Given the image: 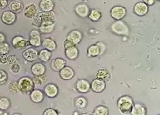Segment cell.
<instances>
[{
    "label": "cell",
    "mask_w": 160,
    "mask_h": 115,
    "mask_svg": "<svg viewBox=\"0 0 160 115\" xmlns=\"http://www.w3.org/2000/svg\"><path fill=\"white\" fill-rule=\"evenodd\" d=\"M90 10L89 7L87 4L83 3L78 4L74 7L75 13L76 15L82 18L88 17Z\"/></svg>",
    "instance_id": "cell-8"
},
{
    "label": "cell",
    "mask_w": 160,
    "mask_h": 115,
    "mask_svg": "<svg viewBox=\"0 0 160 115\" xmlns=\"http://www.w3.org/2000/svg\"><path fill=\"white\" fill-rule=\"evenodd\" d=\"M65 55L68 59L75 60L78 57L79 51L77 46H73L65 50Z\"/></svg>",
    "instance_id": "cell-22"
},
{
    "label": "cell",
    "mask_w": 160,
    "mask_h": 115,
    "mask_svg": "<svg viewBox=\"0 0 160 115\" xmlns=\"http://www.w3.org/2000/svg\"><path fill=\"white\" fill-rule=\"evenodd\" d=\"M158 1H160V0H158Z\"/></svg>",
    "instance_id": "cell-50"
},
{
    "label": "cell",
    "mask_w": 160,
    "mask_h": 115,
    "mask_svg": "<svg viewBox=\"0 0 160 115\" xmlns=\"http://www.w3.org/2000/svg\"><path fill=\"white\" fill-rule=\"evenodd\" d=\"M22 56L26 60L33 62L38 59V53L37 50L34 48H28L23 52Z\"/></svg>",
    "instance_id": "cell-14"
},
{
    "label": "cell",
    "mask_w": 160,
    "mask_h": 115,
    "mask_svg": "<svg viewBox=\"0 0 160 115\" xmlns=\"http://www.w3.org/2000/svg\"><path fill=\"white\" fill-rule=\"evenodd\" d=\"M62 44H63V47H64L65 50L68 49V48H70V47H72V46H75L74 44H73L71 41H69L67 38H65V40L64 41Z\"/></svg>",
    "instance_id": "cell-41"
},
{
    "label": "cell",
    "mask_w": 160,
    "mask_h": 115,
    "mask_svg": "<svg viewBox=\"0 0 160 115\" xmlns=\"http://www.w3.org/2000/svg\"><path fill=\"white\" fill-rule=\"evenodd\" d=\"M59 75L63 80H71L74 76L75 71L72 68L69 66H65L59 71Z\"/></svg>",
    "instance_id": "cell-19"
},
{
    "label": "cell",
    "mask_w": 160,
    "mask_h": 115,
    "mask_svg": "<svg viewBox=\"0 0 160 115\" xmlns=\"http://www.w3.org/2000/svg\"><path fill=\"white\" fill-rule=\"evenodd\" d=\"M10 47L7 42L0 43V55H7L9 53Z\"/></svg>",
    "instance_id": "cell-36"
},
{
    "label": "cell",
    "mask_w": 160,
    "mask_h": 115,
    "mask_svg": "<svg viewBox=\"0 0 160 115\" xmlns=\"http://www.w3.org/2000/svg\"><path fill=\"white\" fill-rule=\"evenodd\" d=\"M11 106V102L7 97L0 98V110L5 111L8 109Z\"/></svg>",
    "instance_id": "cell-33"
},
{
    "label": "cell",
    "mask_w": 160,
    "mask_h": 115,
    "mask_svg": "<svg viewBox=\"0 0 160 115\" xmlns=\"http://www.w3.org/2000/svg\"><path fill=\"white\" fill-rule=\"evenodd\" d=\"M30 99L34 103H40L43 101L44 98L43 92L40 89H33L29 93Z\"/></svg>",
    "instance_id": "cell-21"
},
{
    "label": "cell",
    "mask_w": 160,
    "mask_h": 115,
    "mask_svg": "<svg viewBox=\"0 0 160 115\" xmlns=\"http://www.w3.org/2000/svg\"><path fill=\"white\" fill-rule=\"evenodd\" d=\"M11 43L13 47L16 49H25L31 46L28 40L20 36H17L13 37Z\"/></svg>",
    "instance_id": "cell-6"
},
{
    "label": "cell",
    "mask_w": 160,
    "mask_h": 115,
    "mask_svg": "<svg viewBox=\"0 0 160 115\" xmlns=\"http://www.w3.org/2000/svg\"><path fill=\"white\" fill-rule=\"evenodd\" d=\"M8 63L11 65V64H13L14 62H16L17 59L15 57V55H10L8 58Z\"/></svg>",
    "instance_id": "cell-44"
},
{
    "label": "cell",
    "mask_w": 160,
    "mask_h": 115,
    "mask_svg": "<svg viewBox=\"0 0 160 115\" xmlns=\"http://www.w3.org/2000/svg\"><path fill=\"white\" fill-rule=\"evenodd\" d=\"M133 104V101L131 97L127 95L120 98L117 102L119 111L124 115H130Z\"/></svg>",
    "instance_id": "cell-2"
},
{
    "label": "cell",
    "mask_w": 160,
    "mask_h": 115,
    "mask_svg": "<svg viewBox=\"0 0 160 115\" xmlns=\"http://www.w3.org/2000/svg\"><path fill=\"white\" fill-rule=\"evenodd\" d=\"M20 93L29 94L34 89L35 84L32 79L28 76L22 77L18 81Z\"/></svg>",
    "instance_id": "cell-4"
},
{
    "label": "cell",
    "mask_w": 160,
    "mask_h": 115,
    "mask_svg": "<svg viewBox=\"0 0 160 115\" xmlns=\"http://www.w3.org/2000/svg\"><path fill=\"white\" fill-rule=\"evenodd\" d=\"M39 7L42 11L50 12L55 8V3L53 0H41Z\"/></svg>",
    "instance_id": "cell-24"
},
{
    "label": "cell",
    "mask_w": 160,
    "mask_h": 115,
    "mask_svg": "<svg viewBox=\"0 0 160 115\" xmlns=\"http://www.w3.org/2000/svg\"><path fill=\"white\" fill-rule=\"evenodd\" d=\"M91 115L90 113H81V114H80V115Z\"/></svg>",
    "instance_id": "cell-47"
},
{
    "label": "cell",
    "mask_w": 160,
    "mask_h": 115,
    "mask_svg": "<svg viewBox=\"0 0 160 115\" xmlns=\"http://www.w3.org/2000/svg\"><path fill=\"white\" fill-rule=\"evenodd\" d=\"M76 88L78 91L81 93H87L90 89V83L85 79H80L77 81Z\"/></svg>",
    "instance_id": "cell-16"
},
{
    "label": "cell",
    "mask_w": 160,
    "mask_h": 115,
    "mask_svg": "<svg viewBox=\"0 0 160 115\" xmlns=\"http://www.w3.org/2000/svg\"><path fill=\"white\" fill-rule=\"evenodd\" d=\"M111 31L117 35L129 36L130 32L129 26L123 20H116L111 24Z\"/></svg>",
    "instance_id": "cell-3"
},
{
    "label": "cell",
    "mask_w": 160,
    "mask_h": 115,
    "mask_svg": "<svg viewBox=\"0 0 160 115\" xmlns=\"http://www.w3.org/2000/svg\"><path fill=\"white\" fill-rule=\"evenodd\" d=\"M110 15L114 20H122L127 15V9L122 6H115L111 9Z\"/></svg>",
    "instance_id": "cell-5"
},
{
    "label": "cell",
    "mask_w": 160,
    "mask_h": 115,
    "mask_svg": "<svg viewBox=\"0 0 160 115\" xmlns=\"http://www.w3.org/2000/svg\"><path fill=\"white\" fill-rule=\"evenodd\" d=\"M66 65V61L64 59L57 58L52 60L50 64V67L53 71L59 72L61 70L65 67Z\"/></svg>",
    "instance_id": "cell-18"
},
{
    "label": "cell",
    "mask_w": 160,
    "mask_h": 115,
    "mask_svg": "<svg viewBox=\"0 0 160 115\" xmlns=\"http://www.w3.org/2000/svg\"><path fill=\"white\" fill-rule=\"evenodd\" d=\"M43 115H58L56 110L52 108H48L44 112Z\"/></svg>",
    "instance_id": "cell-40"
},
{
    "label": "cell",
    "mask_w": 160,
    "mask_h": 115,
    "mask_svg": "<svg viewBox=\"0 0 160 115\" xmlns=\"http://www.w3.org/2000/svg\"><path fill=\"white\" fill-rule=\"evenodd\" d=\"M8 57L7 55H0V64L6 65L8 62Z\"/></svg>",
    "instance_id": "cell-42"
},
{
    "label": "cell",
    "mask_w": 160,
    "mask_h": 115,
    "mask_svg": "<svg viewBox=\"0 0 160 115\" xmlns=\"http://www.w3.org/2000/svg\"><path fill=\"white\" fill-rule=\"evenodd\" d=\"M2 115H9V114L7 113H3Z\"/></svg>",
    "instance_id": "cell-48"
},
{
    "label": "cell",
    "mask_w": 160,
    "mask_h": 115,
    "mask_svg": "<svg viewBox=\"0 0 160 115\" xmlns=\"http://www.w3.org/2000/svg\"><path fill=\"white\" fill-rule=\"evenodd\" d=\"M56 16L53 11L50 12H38L34 18L32 19V25L37 27L44 26L56 24Z\"/></svg>",
    "instance_id": "cell-1"
},
{
    "label": "cell",
    "mask_w": 160,
    "mask_h": 115,
    "mask_svg": "<svg viewBox=\"0 0 160 115\" xmlns=\"http://www.w3.org/2000/svg\"><path fill=\"white\" fill-rule=\"evenodd\" d=\"M149 11L148 6L143 2H139L135 4L133 11L135 15L139 17L145 16Z\"/></svg>",
    "instance_id": "cell-10"
},
{
    "label": "cell",
    "mask_w": 160,
    "mask_h": 115,
    "mask_svg": "<svg viewBox=\"0 0 160 115\" xmlns=\"http://www.w3.org/2000/svg\"></svg>",
    "instance_id": "cell-53"
},
{
    "label": "cell",
    "mask_w": 160,
    "mask_h": 115,
    "mask_svg": "<svg viewBox=\"0 0 160 115\" xmlns=\"http://www.w3.org/2000/svg\"><path fill=\"white\" fill-rule=\"evenodd\" d=\"M56 24L44 26L39 27V31L42 34H50L55 29Z\"/></svg>",
    "instance_id": "cell-35"
},
{
    "label": "cell",
    "mask_w": 160,
    "mask_h": 115,
    "mask_svg": "<svg viewBox=\"0 0 160 115\" xmlns=\"http://www.w3.org/2000/svg\"><path fill=\"white\" fill-rule=\"evenodd\" d=\"M24 16L28 19H33L38 12L37 6L34 4H29L23 10Z\"/></svg>",
    "instance_id": "cell-17"
},
{
    "label": "cell",
    "mask_w": 160,
    "mask_h": 115,
    "mask_svg": "<svg viewBox=\"0 0 160 115\" xmlns=\"http://www.w3.org/2000/svg\"><path fill=\"white\" fill-rule=\"evenodd\" d=\"M46 70V66L41 62H36L31 67V71L34 76L44 75Z\"/></svg>",
    "instance_id": "cell-15"
},
{
    "label": "cell",
    "mask_w": 160,
    "mask_h": 115,
    "mask_svg": "<svg viewBox=\"0 0 160 115\" xmlns=\"http://www.w3.org/2000/svg\"><path fill=\"white\" fill-rule=\"evenodd\" d=\"M43 93L50 98H54L58 94L59 89L56 84L49 83L44 88Z\"/></svg>",
    "instance_id": "cell-11"
},
{
    "label": "cell",
    "mask_w": 160,
    "mask_h": 115,
    "mask_svg": "<svg viewBox=\"0 0 160 115\" xmlns=\"http://www.w3.org/2000/svg\"><path fill=\"white\" fill-rule=\"evenodd\" d=\"M6 40V35L4 34L3 33L0 32V43H2L5 42Z\"/></svg>",
    "instance_id": "cell-46"
},
{
    "label": "cell",
    "mask_w": 160,
    "mask_h": 115,
    "mask_svg": "<svg viewBox=\"0 0 160 115\" xmlns=\"http://www.w3.org/2000/svg\"><path fill=\"white\" fill-rule=\"evenodd\" d=\"M8 4V0H0V10L4 9Z\"/></svg>",
    "instance_id": "cell-43"
},
{
    "label": "cell",
    "mask_w": 160,
    "mask_h": 115,
    "mask_svg": "<svg viewBox=\"0 0 160 115\" xmlns=\"http://www.w3.org/2000/svg\"><path fill=\"white\" fill-rule=\"evenodd\" d=\"M88 57L89 58L98 57L100 55V50L96 44H92L87 49Z\"/></svg>",
    "instance_id": "cell-27"
},
{
    "label": "cell",
    "mask_w": 160,
    "mask_h": 115,
    "mask_svg": "<svg viewBox=\"0 0 160 115\" xmlns=\"http://www.w3.org/2000/svg\"><path fill=\"white\" fill-rule=\"evenodd\" d=\"M52 57V53L51 51L47 50H41L38 53V58L42 62H47L50 60Z\"/></svg>",
    "instance_id": "cell-29"
},
{
    "label": "cell",
    "mask_w": 160,
    "mask_h": 115,
    "mask_svg": "<svg viewBox=\"0 0 160 115\" xmlns=\"http://www.w3.org/2000/svg\"><path fill=\"white\" fill-rule=\"evenodd\" d=\"M10 66H11L10 69H11V71L13 74L19 73L20 71H21V69H22L20 62L18 60L16 62H14L13 64H11Z\"/></svg>",
    "instance_id": "cell-37"
},
{
    "label": "cell",
    "mask_w": 160,
    "mask_h": 115,
    "mask_svg": "<svg viewBox=\"0 0 160 115\" xmlns=\"http://www.w3.org/2000/svg\"><path fill=\"white\" fill-rule=\"evenodd\" d=\"M1 19L2 22L6 25H12L16 21V15L11 11H4L1 16Z\"/></svg>",
    "instance_id": "cell-13"
},
{
    "label": "cell",
    "mask_w": 160,
    "mask_h": 115,
    "mask_svg": "<svg viewBox=\"0 0 160 115\" xmlns=\"http://www.w3.org/2000/svg\"><path fill=\"white\" fill-rule=\"evenodd\" d=\"M66 38L71 41L75 46H77L82 41L83 39V34L79 30L74 29L68 33Z\"/></svg>",
    "instance_id": "cell-9"
},
{
    "label": "cell",
    "mask_w": 160,
    "mask_h": 115,
    "mask_svg": "<svg viewBox=\"0 0 160 115\" xmlns=\"http://www.w3.org/2000/svg\"><path fill=\"white\" fill-rule=\"evenodd\" d=\"M93 115H108L109 110L104 106H97L93 111Z\"/></svg>",
    "instance_id": "cell-32"
},
{
    "label": "cell",
    "mask_w": 160,
    "mask_h": 115,
    "mask_svg": "<svg viewBox=\"0 0 160 115\" xmlns=\"http://www.w3.org/2000/svg\"><path fill=\"white\" fill-rule=\"evenodd\" d=\"M74 104L76 108L78 109H83L86 108L88 105L87 99L85 97H77L74 101Z\"/></svg>",
    "instance_id": "cell-28"
},
{
    "label": "cell",
    "mask_w": 160,
    "mask_h": 115,
    "mask_svg": "<svg viewBox=\"0 0 160 115\" xmlns=\"http://www.w3.org/2000/svg\"><path fill=\"white\" fill-rule=\"evenodd\" d=\"M83 1H87V0H83Z\"/></svg>",
    "instance_id": "cell-51"
},
{
    "label": "cell",
    "mask_w": 160,
    "mask_h": 115,
    "mask_svg": "<svg viewBox=\"0 0 160 115\" xmlns=\"http://www.w3.org/2000/svg\"><path fill=\"white\" fill-rule=\"evenodd\" d=\"M29 36L30 38L28 41L31 46L38 48L42 45V38L39 31L37 29L32 30L30 32Z\"/></svg>",
    "instance_id": "cell-7"
},
{
    "label": "cell",
    "mask_w": 160,
    "mask_h": 115,
    "mask_svg": "<svg viewBox=\"0 0 160 115\" xmlns=\"http://www.w3.org/2000/svg\"><path fill=\"white\" fill-rule=\"evenodd\" d=\"M42 45L44 49H46L48 51H55L56 49L57 46L55 41L50 37L44 38L42 41Z\"/></svg>",
    "instance_id": "cell-25"
},
{
    "label": "cell",
    "mask_w": 160,
    "mask_h": 115,
    "mask_svg": "<svg viewBox=\"0 0 160 115\" xmlns=\"http://www.w3.org/2000/svg\"><path fill=\"white\" fill-rule=\"evenodd\" d=\"M96 79L103 80L105 83L109 82L111 80L112 76L109 71L105 68H102L97 71L95 74Z\"/></svg>",
    "instance_id": "cell-20"
},
{
    "label": "cell",
    "mask_w": 160,
    "mask_h": 115,
    "mask_svg": "<svg viewBox=\"0 0 160 115\" xmlns=\"http://www.w3.org/2000/svg\"><path fill=\"white\" fill-rule=\"evenodd\" d=\"M8 75L6 71L0 69V85H3L7 82Z\"/></svg>",
    "instance_id": "cell-38"
},
{
    "label": "cell",
    "mask_w": 160,
    "mask_h": 115,
    "mask_svg": "<svg viewBox=\"0 0 160 115\" xmlns=\"http://www.w3.org/2000/svg\"><path fill=\"white\" fill-rule=\"evenodd\" d=\"M12 115H21V114H20V113H14V114H13Z\"/></svg>",
    "instance_id": "cell-49"
},
{
    "label": "cell",
    "mask_w": 160,
    "mask_h": 115,
    "mask_svg": "<svg viewBox=\"0 0 160 115\" xmlns=\"http://www.w3.org/2000/svg\"><path fill=\"white\" fill-rule=\"evenodd\" d=\"M33 82L34 83L35 86H41L42 85L45 84L47 82V78L46 75H41L38 76H34L32 79Z\"/></svg>",
    "instance_id": "cell-34"
},
{
    "label": "cell",
    "mask_w": 160,
    "mask_h": 115,
    "mask_svg": "<svg viewBox=\"0 0 160 115\" xmlns=\"http://www.w3.org/2000/svg\"><path fill=\"white\" fill-rule=\"evenodd\" d=\"M102 17V13L99 10L92 9L90 10L88 17L92 22H96L100 20Z\"/></svg>",
    "instance_id": "cell-30"
},
{
    "label": "cell",
    "mask_w": 160,
    "mask_h": 115,
    "mask_svg": "<svg viewBox=\"0 0 160 115\" xmlns=\"http://www.w3.org/2000/svg\"><path fill=\"white\" fill-rule=\"evenodd\" d=\"M156 2V0H143V2L148 6H153Z\"/></svg>",
    "instance_id": "cell-45"
},
{
    "label": "cell",
    "mask_w": 160,
    "mask_h": 115,
    "mask_svg": "<svg viewBox=\"0 0 160 115\" xmlns=\"http://www.w3.org/2000/svg\"><path fill=\"white\" fill-rule=\"evenodd\" d=\"M147 110L143 104L137 103L133 104L131 110V115H146Z\"/></svg>",
    "instance_id": "cell-26"
},
{
    "label": "cell",
    "mask_w": 160,
    "mask_h": 115,
    "mask_svg": "<svg viewBox=\"0 0 160 115\" xmlns=\"http://www.w3.org/2000/svg\"><path fill=\"white\" fill-rule=\"evenodd\" d=\"M0 98H1V97H0Z\"/></svg>",
    "instance_id": "cell-52"
},
{
    "label": "cell",
    "mask_w": 160,
    "mask_h": 115,
    "mask_svg": "<svg viewBox=\"0 0 160 115\" xmlns=\"http://www.w3.org/2000/svg\"><path fill=\"white\" fill-rule=\"evenodd\" d=\"M8 89L10 93L13 94L20 93L18 81L12 80L9 83L8 85Z\"/></svg>",
    "instance_id": "cell-31"
},
{
    "label": "cell",
    "mask_w": 160,
    "mask_h": 115,
    "mask_svg": "<svg viewBox=\"0 0 160 115\" xmlns=\"http://www.w3.org/2000/svg\"><path fill=\"white\" fill-rule=\"evenodd\" d=\"M96 44L98 46L99 50H100V55H102L105 53L106 49H107V46L104 42H97Z\"/></svg>",
    "instance_id": "cell-39"
},
{
    "label": "cell",
    "mask_w": 160,
    "mask_h": 115,
    "mask_svg": "<svg viewBox=\"0 0 160 115\" xmlns=\"http://www.w3.org/2000/svg\"><path fill=\"white\" fill-rule=\"evenodd\" d=\"M9 7L10 11L15 13H18L24 10V4L21 0H12L10 3Z\"/></svg>",
    "instance_id": "cell-23"
},
{
    "label": "cell",
    "mask_w": 160,
    "mask_h": 115,
    "mask_svg": "<svg viewBox=\"0 0 160 115\" xmlns=\"http://www.w3.org/2000/svg\"><path fill=\"white\" fill-rule=\"evenodd\" d=\"M106 84L103 80L99 79H94L90 84V88L96 93H101L105 89Z\"/></svg>",
    "instance_id": "cell-12"
}]
</instances>
